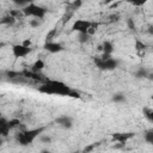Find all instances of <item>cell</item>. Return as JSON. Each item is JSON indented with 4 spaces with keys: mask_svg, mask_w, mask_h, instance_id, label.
Returning <instances> with one entry per match:
<instances>
[{
    "mask_svg": "<svg viewBox=\"0 0 153 153\" xmlns=\"http://www.w3.org/2000/svg\"><path fill=\"white\" fill-rule=\"evenodd\" d=\"M22 11H23L24 16H30V17L39 18V19H43V17L47 13V8H44L42 6H38V5H35L33 2L32 4H27L26 6H24L22 8Z\"/></svg>",
    "mask_w": 153,
    "mask_h": 153,
    "instance_id": "cell-1",
    "label": "cell"
},
{
    "mask_svg": "<svg viewBox=\"0 0 153 153\" xmlns=\"http://www.w3.org/2000/svg\"><path fill=\"white\" fill-rule=\"evenodd\" d=\"M42 130H43V128H38V129H33V130H23V131L18 133L17 140L20 145L25 146L27 143H31L37 136H39Z\"/></svg>",
    "mask_w": 153,
    "mask_h": 153,
    "instance_id": "cell-2",
    "label": "cell"
},
{
    "mask_svg": "<svg viewBox=\"0 0 153 153\" xmlns=\"http://www.w3.org/2000/svg\"><path fill=\"white\" fill-rule=\"evenodd\" d=\"M94 62H96L97 67H99L100 69H105V71L114 69L118 65V61L115 60L111 56H109V57H102V56L100 57H97V59H94Z\"/></svg>",
    "mask_w": 153,
    "mask_h": 153,
    "instance_id": "cell-3",
    "label": "cell"
},
{
    "mask_svg": "<svg viewBox=\"0 0 153 153\" xmlns=\"http://www.w3.org/2000/svg\"><path fill=\"white\" fill-rule=\"evenodd\" d=\"M12 50H13V55L16 57H23V56H26L31 51V48L24 47L23 44H17V45H13Z\"/></svg>",
    "mask_w": 153,
    "mask_h": 153,
    "instance_id": "cell-4",
    "label": "cell"
},
{
    "mask_svg": "<svg viewBox=\"0 0 153 153\" xmlns=\"http://www.w3.org/2000/svg\"><path fill=\"white\" fill-rule=\"evenodd\" d=\"M55 122H56L60 127H62V128H65V129H71V128L73 127V121H72V118H71L69 116H66V115L59 116V117L55 120Z\"/></svg>",
    "mask_w": 153,
    "mask_h": 153,
    "instance_id": "cell-5",
    "label": "cell"
},
{
    "mask_svg": "<svg viewBox=\"0 0 153 153\" xmlns=\"http://www.w3.org/2000/svg\"><path fill=\"white\" fill-rule=\"evenodd\" d=\"M90 25H91V22L79 19V20H76V22L74 23V25H73V30L78 31V32H86V30H87V27H88Z\"/></svg>",
    "mask_w": 153,
    "mask_h": 153,
    "instance_id": "cell-6",
    "label": "cell"
},
{
    "mask_svg": "<svg viewBox=\"0 0 153 153\" xmlns=\"http://www.w3.org/2000/svg\"><path fill=\"white\" fill-rule=\"evenodd\" d=\"M44 48H45L48 51H50V53H59V51L63 50V47H62L60 43L54 42V41H49V42H47L45 45H44Z\"/></svg>",
    "mask_w": 153,
    "mask_h": 153,
    "instance_id": "cell-7",
    "label": "cell"
},
{
    "mask_svg": "<svg viewBox=\"0 0 153 153\" xmlns=\"http://www.w3.org/2000/svg\"><path fill=\"white\" fill-rule=\"evenodd\" d=\"M8 131H10L8 121L1 116V117H0V135H1V136H6V135L8 134Z\"/></svg>",
    "mask_w": 153,
    "mask_h": 153,
    "instance_id": "cell-8",
    "label": "cell"
},
{
    "mask_svg": "<svg viewBox=\"0 0 153 153\" xmlns=\"http://www.w3.org/2000/svg\"><path fill=\"white\" fill-rule=\"evenodd\" d=\"M133 136V134H123V133H118V134H114L112 139L116 142H126L128 139H130Z\"/></svg>",
    "mask_w": 153,
    "mask_h": 153,
    "instance_id": "cell-9",
    "label": "cell"
},
{
    "mask_svg": "<svg viewBox=\"0 0 153 153\" xmlns=\"http://www.w3.org/2000/svg\"><path fill=\"white\" fill-rule=\"evenodd\" d=\"M102 51H103V54H112V51H114V44L110 42V41H105V42H103V44H102Z\"/></svg>",
    "mask_w": 153,
    "mask_h": 153,
    "instance_id": "cell-10",
    "label": "cell"
},
{
    "mask_svg": "<svg viewBox=\"0 0 153 153\" xmlns=\"http://www.w3.org/2000/svg\"><path fill=\"white\" fill-rule=\"evenodd\" d=\"M16 22H17V19L16 18H13L12 16H6V17H4L2 19H0V24L1 25H7V26H11V25H14L16 24Z\"/></svg>",
    "mask_w": 153,
    "mask_h": 153,
    "instance_id": "cell-11",
    "label": "cell"
},
{
    "mask_svg": "<svg viewBox=\"0 0 153 153\" xmlns=\"http://www.w3.org/2000/svg\"><path fill=\"white\" fill-rule=\"evenodd\" d=\"M90 38H91V36H90L87 32H79V33H78V37H76L78 42L81 43V44L87 43V42L90 41Z\"/></svg>",
    "mask_w": 153,
    "mask_h": 153,
    "instance_id": "cell-12",
    "label": "cell"
},
{
    "mask_svg": "<svg viewBox=\"0 0 153 153\" xmlns=\"http://www.w3.org/2000/svg\"><path fill=\"white\" fill-rule=\"evenodd\" d=\"M43 68H44V61H43V60H37V61L32 65L31 71L35 72V73H38V72H41Z\"/></svg>",
    "mask_w": 153,
    "mask_h": 153,
    "instance_id": "cell-13",
    "label": "cell"
},
{
    "mask_svg": "<svg viewBox=\"0 0 153 153\" xmlns=\"http://www.w3.org/2000/svg\"><path fill=\"white\" fill-rule=\"evenodd\" d=\"M111 100H112L114 103L121 104V103H124V102H126V96H124V93H121V92H118V93H115V94L112 96Z\"/></svg>",
    "mask_w": 153,
    "mask_h": 153,
    "instance_id": "cell-14",
    "label": "cell"
},
{
    "mask_svg": "<svg viewBox=\"0 0 153 153\" xmlns=\"http://www.w3.org/2000/svg\"><path fill=\"white\" fill-rule=\"evenodd\" d=\"M148 73H149V72H148L146 68L141 67V68H139V69L136 71V73H135V78H137V79H147Z\"/></svg>",
    "mask_w": 153,
    "mask_h": 153,
    "instance_id": "cell-15",
    "label": "cell"
},
{
    "mask_svg": "<svg viewBox=\"0 0 153 153\" xmlns=\"http://www.w3.org/2000/svg\"><path fill=\"white\" fill-rule=\"evenodd\" d=\"M42 22H43V19H39V18H33V17H32V19H30V22H29V25H30L31 27L36 29V27L41 26Z\"/></svg>",
    "mask_w": 153,
    "mask_h": 153,
    "instance_id": "cell-16",
    "label": "cell"
},
{
    "mask_svg": "<svg viewBox=\"0 0 153 153\" xmlns=\"http://www.w3.org/2000/svg\"><path fill=\"white\" fill-rule=\"evenodd\" d=\"M82 6V0H73L71 4V11H76Z\"/></svg>",
    "mask_w": 153,
    "mask_h": 153,
    "instance_id": "cell-17",
    "label": "cell"
},
{
    "mask_svg": "<svg viewBox=\"0 0 153 153\" xmlns=\"http://www.w3.org/2000/svg\"><path fill=\"white\" fill-rule=\"evenodd\" d=\"M8 14H10V16H12L13 18H16V19H19V18H22V17L24 16L22 10H11Z\"/></svg>",
    "mask_w": 153,
    "mask_h": 153,
    "instance_id": "cell-18",
    "label": "cell"
},
{
    "mask_svg": "<svg viewBox=\"0 0 153 153\" xmlns=\"http://www.w3.org/2000/svg\"><path fill=\"white\" fill-rule=\"evenodd\" d=\"M145 141L148 143H153V129H149L145 134Z\"/></svg>",
    "mask_w": 153,
    "mask_h": 153,
    "instance_id": "cell-19",
    "label": "cell"
},
{
    "mask_svg": "<svg viewBox=\"0 0 153 153\" xmlns=\"http://www.w3.org/2000/svg\"><path fill=\"white\" fill-rule=\"evenodd\" d=\"M56 33H57V29H56V27H55V29H51V30H50V31L47 33V42L53 41V39L55 38Z\"/></svg>",
    "mask_w": 153,
    "mask_h": 153,
    "instance_id": "cell-20",
    "label": "cell"
},
{
    "mask_svg": "<svg viewBox=\"0 0 153 153\" xmlns=\"http://www.w3.org/2000/svg\"><path fill=\"white\" fill-rule=\"evenodd\" d=\"M143 112H145V116L152 122L153 121V110L151 108H145L143 109Z\"/></svg>",
    "mask_w": 153,
    "mask_h": 153,
    "instance_id": "cell-21",
    "label": "cell"
},
{
    "mask_svg": "<svg viewBox=\"0 0 153 153\" xmlns=\"http://www.w3.org/2000/svg\"><path fill=\"white\" fill-rule=\"evenodd\" d=\"M39 141L42 143H50L51 142V137L45 135V134H39Z\"/></svg>",
    "mask_w": 153,
    "mask_h": 153,
    "instance_id": "cell-22",
    "label": "cell"
},
{
    "mask_svg": "<svg viewBox=\"0 0 153 153\" xmlns=\"http://www.w3.org/2000/svg\"><path fill=\"white\" fill-rule=\"evenodd\" d=\"M12 1H13L14 5H17V6L20 7V8H23L24 6L27 5V1H26V0H12Z\"/></svg>",
    "mask_w": 153,
    "mask_h": 153,
    "instance_id": "cell-23",
    "label": "cell"
},
{
    "mask_svg": "<svg viewBox=\"0 0 153 153\" xmlns=\"http://www.w3.org/2000/svg\"><path fill=\"white\" fill-rule=\"evenodd\" d=\"M120 14H117V13H114V14H110L109 16V22L110 23H116V22H118L120 20Z\"/></svg>",
    "mask_w": 153,
    "mask_h": 153,
    "instance_id": "cell-24",
    "label": "cell"
},
{
    "mask_svg": "<svg viewBox=\"0 0 153 153\" xmlns=\"http://www.w3.org/2000/svg\"><path fill=\"white\" fill-rule=\"evenodd\" d=\"M72 17H73V11H69V12H67V13L63 16V18H62V23L65 24V23H66V22H68V20H69Z\"/></svg>",
    "mask_w": 153,
    "mask_h": 153,
    "instance_id": "cell-25",
    "label": "cell"
},
{
    "mask_svg": "<svg viewBox=\"0 0 153 153\" xmlns=\"http://www.w3.org/2000/svg\"><path fill=\"white\" fill-rule=\"evenodd\" d=\"M127 25L130 30H135V23H134V19L133 18H128L127 19Z\"/></svg>",
    "mask_w": 153,
    "mask_h": 153,
    "instance_id": "cell-26",
    "label": "cell"
},
{
    "mask_svg": "<svg viewBox=\"0 0 153 153\" xmlns=\"http://www.w3.org/2000/svg\"><path fill=\"white\" fill-rule=\"evenodd\" d=\"M130 4H133L134 6H142L143 4H145V1L143 0H128Z\"/></svg>",
    "mask_w": 153,
    "mask_h": 153,
    "instance_id": "cell-27",
    "label": "cell"
},
{
    "mask_svg": "<svg viewBox=\"0 0 153 153\" xmlns=\"http://www.w3.org/2000/svg\"><path fill=\"white\" fill-rule=\"evenodd\" d=\"M112 148L114 149H122V148H124V142H117L112 146Z\"/></svg>",
    "mask_w": 153,
    "mask_h": 153,
    "instance_id": "cell-28",
    "label": "cell"
},
{
    "mask_svg": "<svg viewBox=\"0 0 153 153\" xmlns=\"http://www.w3.org/2000/svg\"><path fill=\"white\" fill-rule=\"evenodd\" d=\"M145 48H146V45L143 43H141L140 41H136V49L137 50H143Z\"/></svg>",
    "mask_w": 153,
    "mask_h": 153,
    "instance_id": "cell-29",
    "label": "cell"
},
{
    "mask_svg": "<svg viewBox=\"0 0 153 153\" xmlns=\"http://www.w3.org/2000/svg\"><path fill=\"white\" fill-rule=\"evenodd\" d=\"M22 44H23L24 47H29V48H30V47H31V44H32V42H31V39H30V38H26V39H24V41H23V43H22Z\"/></svg>",
    "mask_w": 153,
    "mask_h": 153,
    "instance_id": "cell-30",
    "label": "cell"
},
{
    "mask_svg": "<svg viewBox=\"0 0 153 153\" xmlns=\"http://www.w3.org/2000/svg\"><path fill=\"white\" fill-rule=\"evenodd\" d=\"M96 146H97V143H93L92 146H88V147H86V148H85L84 151H85V152H88V151H92V149H93V148H94Z\"/></svg>",
    "mask_w": 153,
    "mask_h": 153,
    "instance_id": "cell-31",
    "label": "cell"
},
{
    "mask_svg": "<svg viewBox=\"0 0 153 153\" xmlns=\"http://www.w3.org/2000/svg\"><path fill=\"white\" fill-rule=\"evenodd\" d=\"M114 0H103V2L105 4V5H108V4H110V2H112Z\"/></svg>",
    "mask_w": 153,
    "mask_h": 153,
    "instance_id": "cell-32",
    "label": "cell"
},
{
    "mask_svg": "<svg viewBox=\"0 0 153 153\" xmlns=\"http://www.w3.org/2000/svg\"><path fill=\"white\" fill-rule=\"evenodd\" d=\"M2 145H4V139H2V136L0 135V147H1Z\"/></svg>",
    "mask_w": 153,
    "mask_h": 153,
    "instance_id": "cell-33",
    "label": "cell"
},
{
    "mask_svg": "<svg viewBox=\"0 0 153 153\" xmlns=\"http://www.w3.org/2000/svg\"><path fill=\"white\" fill-rule=\"evenodd\" d=\"M27 1V4H32V2H35V0H26Z\"/></svg>",
    "mask_w": 153,
    "mask_h": 153,
    "instance_id": "cell-34",
    "label": "cell"
},
{
    "mask_svg": "<svg viewBox=\"0 0 153 153\" xmlns=\"http://www.w3.org/2000/svg\"><path fill=\"white\" fill-rule=\"evenodd\" d=\"M1 116H2V114H1V112H0V117H1Z\"/></svg>",
    "mask_w": 153,
    "mask_h": 153,
    "instance_id": "cell-35",
    "label": "cell"
}]
</instances>
